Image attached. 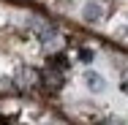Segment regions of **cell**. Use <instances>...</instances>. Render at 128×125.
I'll use <instances>...</instances> for the list:
<instances>
[{
    "mask_svg": "<svg viewBox=\"0 0 128 125\" xmlns=\"http://www.w3.org/2000/svg\"><path fill=\"white\" fill-rule=\"evenodd\" d=\"M101 14H104V8L98 5V3H87V5L82 8V16H84L87 22H98V19H101Z\"/></svg>",
    "mask_w": 128,
    "mask_h": 125,
    "instance_id": "6da1fadb",
    "label": "cell"
},
{
    "mask_svg": "<svg viewBox=\"0 0 128 125\" xmlns=\"http://www.w3.org/2000/svg\"><path fill=\"white\" fill-rule=\"evenodd\" d=\"M33 25H36V33H38V38H41V41H49V38L57 35V30H54L52 25H46V22H33Z\"/></svg>",
    "mask_w": 128,
    "mask_h": 125,
    "instance_id": "7a4b0ae2",
    "label": "cell"
},
{
    "mask_svg": "<svg viewBox=\"0 0 128 125\" xmlns=\"http://www.w3.org/2000/svg\"><path fill=\"white\" fill-rule=\"evenodd\" d=\"M84 82H87V87H90L93 93H101L104 90V79L96 74V71H87V74H84Z\"/></svg>",
    "mask_w": 128,
    "mask_h": 125,
    "instance_id": "3957f363",
    "label": "cell"
},
{
    "mask_svg": "<svg viewBox=\"0 0 128 125\" xmlns=\"http://www.w3.org/2000/svg\"><path fill=\"white\" fill-rule=\"evenodd\" d=\"M41 79H44V82H46V84H49L52 90H54V87H60V84H63V74H60V71H46V74L41 76Z\"/></svg>",
    "mask_w": 128,
    "mask_h": 125,
    "instance_id": "277c9868",
    "label": "cell"
},
{
    "mask_svg": "<svg viewBox=\"0 0 128 125\" xmlns=\"http://www.w3.org/2000/svg\"><path fill=\"white\" fill-rule=\"evenodd\" d=\"M79 60L82 63H90L93 60V49H79Z\"/></svg>",
    "mask_w": 128,
    "mask_h": 125,
    "instance_id": "5b68a950",
    "label": "cell"
},
{
    "mask_svg": "<svg viewBox=\"0 0 128 125\" xmlns=\"http://www.w3.org/2000/svg\"><path fill=\"white\" fill-rule=\"evenodd\" d=\"M101 125H123V123H117V120H106V123H101Z\"/></svg>",
    "mask_w": 128,
    "mask_h": 125,
    "instance_id": "8992f818",
    "label": "cell"
}]
</instances>
